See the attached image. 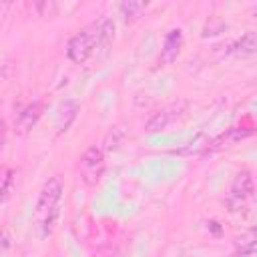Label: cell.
I'll list each match as a JSON object with an SVG mask.
<instances>
[{"label": "cell", "instance_id": "1", "mask_svg": "<svg viewBox=\"0 0 257 257\" xmlns=\"http://www.w3.org/2000/svg\"><path fill=\"white\" fill-rule=\"evenodd\" d=\"M62 181L58 177H52L44 183L36 207H34V225L38 229V235L44 239L52 233V227L58 219V205L62 197Z\"/></svg>", "mask_w": 257, "mask_h": 257}, {"label": "cell", "instance_id": "2", "mask_svg": "<svg viewBox=\"0 0 257 257\" xmlns=\"http://www.w3.org/2000/svg\"><path fill=\"white\" fill-rule=\"evenodd\" d=\"M96 46H98V26H96V22H92L68 40L66 56L74 64H84L86 60H90L94 56Z\"/></svg>", "mask_w": 257, "mask_h": 257}, {"label": "cell", "instance_id": "3", "mask_svg": "<svg viewBox=\"0 0 257 257\" xmlns=\"http://www.w3.org/2000/svg\"><path fill=\"white\" fill-rule=\"evenodd\" d=\"M78 173H80V179L88 187L98 185L100 179H102V175H104V151L100 147H96V145L88 147L84 151V155L80 157Z\"/></svg>", "mask_w": 257, "mask_h": 257}, {"label": "cell", "instance_id": "4", "mask_svg": "<svg viewBox=\"0 0 257 257\" xmlns=\"http://www.w3.org/2000/svg\"><path fill=\"white\" fill-rule=\"evenodd\" d=\"M251 197H253V179H251V173L249 171H241L235 177V181L231 185V191L227 195V207H229V211H233V213L239 211L245 205V201L251 199Z\"/></svg>", "mask_w": 257, "mask_h": 257}, {"label": "cell", "instance_id": "5", "mask_svg": "<svg viewBox=\"0 0 257 257\" xmlns=\"http://www.w3.org/2000/svg\"><path fill=\"white\" fill-rule=\"evenodd\" d=\"M187 106H189L187 102H173V104L161 108L159 112H155V114L151 116V120L147 122L145 131L151 133V135H153V133H159V131H165L169 124H173V122H177L179 118L185 116Z\"/></svg>", "mask_w": 257, "mask_h": 257}, {"label": "cell", "instance_id": "6", "mask_svg": "<svg viewBox=\"0 0 257 257\" xmlns=\"http://www.w3.org/2000/svg\"><path fill=\"white\" fill-rule=\"evenodd\" d=\"M96 26H98V46H96L94 58L104 60L108 56L112 40H114V22L108 16H102V18L96 20Z\"/></svg>", "mask_w": 257, "mask_h": 257}, {"label": "cell", "instance_id": "7", "mask_svg": "<svg viewBox=\"0 0 257 257\" xmlns=\"http://www.w3.org/2000/svg\"><path fill=\"white\" fill-rule=\"evenodd\" d=\"M183 46V32L181 28H171L163 40V48H161V62L163 64H171L177 60L179 52Z\"/></svg>", "mask_w": 257, "mask_h": 257}, {"label": "cell", "instance_id": "8", "mask_svg": "<svg viewBox=\"0 0 257 257\" xmlns=\"http://www.w3.org/2000/svg\"><path fill=\"white\" fill-rule=\"evenodd\" d=\"M42 112H44V102H42V100L30 102V104L18 114V118H16V133H18V135H26V133L38 122V118L42 116Z\"/></svg>", "mask_w": 257, "mask_h": 257}, {"label": "cell", "instance_id": "9", "mask_svg": "<svg viewBox=\"0 0 257 257\" xmlns=\"http://www.w3.org/2000/svg\"><path fill=\"white\" fill-rule=\"evenodd\" d=\"M76 114H78V102L74 98L62 100L60 106H58V112H56V131L58 133L68 131V126L74 122Z\"/></svg>", "mask_w": 257, "mask_h": 257}, {"label": "cell", "instance_id": "10", "mask_svg": "<svg viewBox=\"0 0 257 257\" xmlns=\"http://www.w3.org/2000/svg\"><path fill=\"white\" fill-rule=\"evenodd\" d=\"M257 50V36L253 30H247L235 44H233V52L239 56H251Z\"/></svg>", "mask_w": 257, "mask_h": 257}, {"label": "cell", "instance_id": "11", "mask_svg": "<svg viewBox=\"0 0 257 257\" xmlns=\"http://www.w3.org/2000/svg\"><path fill=\"white\" fill-rule=\"evenodd\" d=\"M145 8H147V2H141V0H124L118 4V10L124 22H135Z\"/></svg>", "mask_w": 257, "mask_h": 257}, {"label": "cell", "instance_id": "12", "mask_svg": "<svg viewBox=\"0 0 257 257\" xmlns=\"http://www.w3.org/2000/svg\"><path fill=\"white\" fill-rule=\"evenodd\" d=\"M235 245H237V255H239V257H249V255H253V251H255V233H253V231H247L245 235H241V237L235 241Z\"/></svg>", "mask_w": 257, "mask_h": 257}, {"label": "cell", "instance_id": "13", "mask_svg": "<svg viewBox=\"0 0 257 257\" xmlns=\"http://www.w3.org/2000/svg\"><path fill=\"white\" fill-rule=\"evenodd\" d=\"M4 141H6V122H4V120H0V153H2Z\"/></svg>", "mask_w": 257, "mask_h": 257}]
</instances>
